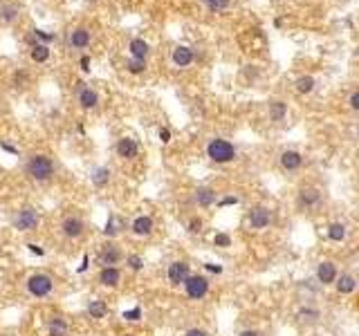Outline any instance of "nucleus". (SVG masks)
Wrapping results in <instances>:
<instances>
[{"instance_id":"obj_1","label":"nucleus","mask_w":359,"mask_h":336,"mask_svg":"<svg viewBox=\"0 0 359 336\" xmlns=\"http://www.w3.org/2000/svg\"><path fill=\"white\" fill-rule=\"evenodd\" d=\"M27 173L36 182H50L54 177V161L45 155H34L27 161Z\"/></svg>"},{"instance_id":"obj_2","label":"nucleus","mask_w":359,"mask_h":336,"mask_svg":"<svg viewBox=\"0 0 359 336\" xmlns=\"http://www.w3.org/2000/svg\"><path fill=\"white\" fill-rule=\"evenodd\" d=\"M207 155L215 164H227V161H231L236 157V148L229 141H224V139H211L207 146Z\"/></svg>"},{"instance_id":"obj_3","label":"nucleus","mask_w":359,"mask_h":336,"mask_svg":"<svg viewBox=\"0 0 359 336\" xmlns=\"http://www.w3.org/2000/svg\"><path fill=\"white\" fill-rule=\"evenodd\" d=\"M52 287H54V282H52V278L45 276V273H34V276L27 280V289H30V294L36 296V298H45L52 291Z\"/></svg>"},{"instance_id":"obj_4","label":"nucleus","mask_w":359,"mask_h":336,"mask_svg":"<svg viewBox=\"0 0 359 336\" xmlns=\"http://www.w3.org/2000/svg\"><path fill=\"white\" fill-rule=\"evenodd\" d=\"M14 227H16L18 231H34V229L38 227V213L32 209V206H25V209H21L16 213Z\"/></svg>"},{"instance_id":"obj_5","label":"nucleus","mask_w":359,"mask_h":336,"mask_svg":"<svg viewBox=\"0 0 359 336\" xmlns=\"http://www.w3.org/2000/svg\"><path fill=\"white\" fill-rule=\"evenodd\" d=\"M184 287H186V294H189V298L193 300H200L207 296L209 291V280L202 276H189L184 280Z\"/></svg>"},{"instance_id":"obj_6","label":"nucleus","mask_w":359,"mask_h":336,"mask_svg":"<svg viewBox=\"0 0 359 336\" xmlns=\"http://www.w3.org/2000/svg\"><path fill=\"white\" fill-rule=\"evenodd\" d=\"M76 99H79V105L83 110H92L99 105V94L94 92L92 88H88L85 83H76Z\"/></svg>"},{"instance_id":"obj_7","label":"nucleus","mask_w":359,"mask_h":336,"mask_svg":"<svg viewBox=\"0 0 359 336\" xmlns=\"http://www.w3.org/2000/svg\"><path fill=\"white\" fill-rule=\"evenodd\" d=\"M193 59H195V52L189 45H178L173 50V54H171V61H173L175 67H189L193 63Z\"/></svg>"},{"instance_id":"obj_8","label":"nucleus","mask_w":359,"mask_h":336,"mask_svg":"<svg viewBox=\"0 0 359 336\" xmlns=\"http://www.w3.org/2000/svg\"><path fill=\"white\" fill-rule=\"evenodd\" d=\"M270 222H272V213L265 206H254L250 211V224L254 229H265L270 227Z\"/></svg>"},{"instance_id":"obj_9","label":"nucleus","mask_w":359,"mask_h":336,"mask_svg":"<svg viewBox=\"0 0 359 336\" xmlns=\"http://www.w3.org/2000/svg\"><path fill=\"white\" fill-rule=\"evenodd\" d=\"M137 152H140V146L133 137H122L117 141V155L124 159H133V157H137Z\"/></svg>"},{"instance_id":"obj_10","label":"nucleus","mask_w":359,"mask_h":336,"mask_svg":"<svg viewBox=\"0 0 359 336\" xmlns=\"http://www.w3.org/2000/svg\"><path fill=\"white\" fill-rule=\"evenodd\" d=\"M61 229H63V235H65V238H79V235L83 233V220L76 218V215H72V218H65L63 224H61Z\"/></svg>"},{"instance_id":"obj_11","label":"nucleus","mask_w":359,"mask_h":336,"mask_svg":"<svg viewBox=\"0 0 359 336\" xmlns=\"http://www.w3.org/2000/svg\"><path fill=\"white\" fill-rule=\"evenodd\" d=\"M70 45L74 47V50H85V47L90 45V30L88 27H76V30H72Z\"/></svg>"},{"instance_id":"obj_12","label":"nucleus","mask_w":359,"mask_h":336,"mask_svg":"<svg viewBox=\"0 0 359 336\" xmlns=\"http://www.w3.org/2000/svg\"><path fill=\"white\" fill-rule=\"evenodd\" d=\"M99 260L103 262L106 267H114L119 260H122V249L117 247V244H106V247L101 249V256H99Z\"/></svg>"},{"instance_id":"obj_13","label":"nucleus","mask_w":359,"mask_h":336,"mask_svg":"<svg viewBox=\"0 0 359 336\" xmlns=\"http://www.w3.org/2000/svg\"><path fill=\"white\" fill-rule=\"evenodd\" d=\"M301 164H303V155L299 150H285L281 152V166L285 171H299Z\"/></svg>"},{"instance_id":"obj_14","label":"nucleus","mask_w":359,"mask_h":336,"mask_svg":"<svg viewBox=\"0 0 359 336\" xmlns=\"http://www.w3.org/2000/svg\"><path fill=\"white\" fill-rule=\"evenodd\" d=\"M186 278H189V265L186 262H173L169 267V280L173 285H184Z\"/></svg>"},{"instance_id":"obj_15","label":"nucleus","mask_w":359,"mask_h":336,"mask_svg":"<svg viewBox=\"0 0 359 336\" xmlns=\"http://www.w3.org/2000/svg\"><path fill=\"white\" fill-rule=\"evenodd\" d=\"M321 202V193L317 189H303L299 193V206L301 209H314Z\"/></svg>"},{"instance_id":"obj_16","label":"nucleus","mask_w":359,"mask_h":336,"mask_svg":"<svg viewBox=\"0 0 359 336\" xmlns=\"http://www.w3.org/2000/svg\"><path fill=\"white\" fill-rule=\"evenodd\" d=\"M317 276H319V280H321L323 285H332V282L337 280V265L330 262V260L321 262L319 269H317Z\"/></svg>"},{"instance_id":"obj_17","label":"nucleus","mask_w":359,"mask_h":336,"mask_svg":"<svg viewBox=\"0 0 359 336\" xmlns=\"http://www.w3.org/2000/svg\"><path fill=\"white\" fill-rule=\"evenodd\" d=\"M119 280H122V271L117 267H103L101 273H99V282L103 287H117Z\"/></svg>"},{"instance_id":"obj_18","label":"nucleus","mask_w":359,"mask_h":336,"mask_svg":"<svg viewBox=\"0 0 359 336\" xmlns=\"http://www.w3.org/2000/svg\"><path fill=\"white\" fill-rule=\"evenodd\" d=\"M128 50H131V59L146 61V56H148V52H151V47H148V43L144 41V38H133V41L128 43Z\"/></svg>"},{"instance_id":"obj_19","label":"nucleus","mask_w":359,"mask_h":336,"mask_svg":"<svg viewBox=\"0 0 359 336\" xmlns=\"http://www.w3.org/2000/svg\"><path fill=\"white\" fill-rule=\"evenodd\" d=\"M18 14H21L18 3H5L3 7H0V23H5V25H12V23L18 18Z\"/></svg>"},{"instance_id":"obj_20","label":"nucleus","mask_w":359,"mask_h":336,"mask_svg":"<svg viewBox=\"0 0 359 336\" xmlns=\"http://www.w3.org/2000/svg\"><path fill=\"white\" fill-rule=\"evenodd\" d=\"M131 229L135 235H148L153 231V220L148 218V215H140V218H135V222H133Z\"/></svg>"},{"instance_id":"obj_21","label":"nucleus","mask_w":359,"mask_h":336,"mask_svg":"<svg viewBox=\"0 0 359 336\" xmlns=\"http://www.w3.org/2000/svg\"><path fill=\"white\" fill-rule=\"evenodd\" d=\"M195 202L207 209V206H211L215 202V191L213 189H198L195 191Z\"/></svg>"},{"instance_id":"obj_22","label":"nucleus","mask_w":359,"mask_h":336,"mask_svg":"<svg viewBox=\"0 0 359 336\" xmlns=\"http://www.w3.org/2000/svg\"><path fill=\"white\" fill-rule=\"evenodd\" d=\"M30 56H32V61H34V63H45V61L50 59V45H43V43H38V45L32 47Z\"/></svg>"},{"instance_id":"obj_23","label":"nucleus","mask_w":359,"mask_h":336,"mask_svg":"<svg viewBox=\"0 0 359 336\" xmlns=\"http://www.w3.org/2000/svg\"><path fill=\"white\" fill-rule=\"evenodd\" d=\"M285 112H287V105L283 103V101H272V103H270V117H272V121H281V119L285 117Z\"/></svg>"},{"instance_id":"obj_24","label":"nucleus","mask_w":359,"mask_h":336,"mask_svg":"<svg viewBox=\"0 0 359 336\" xmlns=\"http://www.w3.org/2000/svg\"><path fill=\"white\" fill-rule=\"evenodd\" d=\"M88 314L92 316V318H103V316L108 314V307L103 300H92L88 305Z\"/></svg>"},{"instance_id":"obj_25","label":"nucleus","mask_w":359,"mask_h":336,"mask_svg":"<svg viewBox=\"0 0 359 336\" xmlns=\"http://www.w3.org/2000/svg\"><path fill=\"white\" fill-rule=\"evenodd\" d=\"M314 85H317V81H314V76H301V79H296V90L303 94L312 92Z\"/></svg>"},{"instance_id":"obj_26","label":"nucleus","mask_w":359,"mask_h":336,"mask_svg":"<svg viewBox=\"0 0 359 336\" xmlns=\"http://www.w3.org/2000/svg\"><path fill=\"white\" fill-rule=\"evenodd\" d=\"M352 289H355V278L352 276H341L337 280V291L339 294H350Z\"/></svg>"},{"instance_id":"obj_27","label":"nucleus","mask_w":359,"mask_h":336,"mask_svg":"<svg viewBox=\"0 0 359 336\" xmlns=\"http://www.w3.org/2000/svg\"><path fill=\"white\" fill-rule=\"evenodd\" d=\"M68 332V323L63 318H54L50 323V336H65Z\"/></svg>"},{"instance_id":"obj_28","label":"nucleus","mask_w":359,"mask_h":336,"mask_svg":"<svg viewBox=\"0 0 359 336\" xmlns=\"http://www.w3.org/2000/svg\"><path fill=\"white\" fill-rule=\"evenodd\" d=\"M108 177H110V171H108L106 166L97 168V171L92 173V184H94V186H103V184H108Z\"/></svg>"},{"instance_id":"obj_29","label":"nucleus","mask_w":359,"mask_h":336,"mask_svg":"<svg viewBox=\"0 0 359 336\" xmlns=\"http://www.w3.org/2000/svg\"><path fill=\"white\" fill-rule=\"evenodd\" d=\"M202 5L209 12H224L229 7V0H202Z\"/></svg>"},{"instance_id":"obj_30","label":"nucleus","mask_w":359,"mask_h":336,"mask_svg":"<svg viewBox=\"0 0 359 336\" xmlns=\"http://www.w3.org/2000/svg\"><path fill=\"white\" fill-rule=\"evenodd\" d=\"M128 72H133V74H142L144 67H146V61H140V59H131L128 61Z\"/></svg>"},{"instance_id":"obj_31","label":"nucleus","mask_w":359,"mask_h":336,"mask_svg":"<svg viewBox=\"0 0 359 336\" xmlns=\"http://www.w3.org/2000/svg\"><path fill=\"white\" fill-rule=\"evenodd\" d=\"M117 227H119V220L117 218H110L108 224H106V229H103V233H106L108 238H110V235H117L119 231H122V229H117Z\"/></svg>"},{"instance_id":"obj_32","label":"nucleus","mask_w":359,"mask_h":336,"mask_svg":"<svg viewBox=\"0 0 359 336\" xmlns=\"http://www.w3.org/2000/svg\"><path fill=\"white\" fill-rule=\"evenodd\" d=\"M34 36H36L38 43H43V45H50V43L54 41V34H47L43 30H34Z\"/></svg>"},{"instance_id":"obj_33","label":"nucleus","mask_w":359,"mask_h":336,"mask_svg":"<svg viewBox=\"0 0 359 336\" xmlns=\"http://www.w3.org/2000/svg\"><path fill=\"white\" fill-rule=\"evenodd\" d=\"M328 235L332 240H341L343 238V227H341V224H332V227H330V231H328Z\"/></svg>"},{"instance_id":"obj_34","label":"nucleus","mask_w":359,"mask_h":336,"mask_svg":"<svg viewBox=\"0 0 359 336\" xmlns=\"http://www.w3.org/2000/svg\"><path fill=\"white\" fill-rule=\"evenodd\" d=\"M128 265H131L133 271H142L144 262H142V258H140V256H128Z\"/></svg>"},{"instance_id":"obj_35","label":"nucleus","mask_w":359,"mask_h":336,"mask_svg":"<svg viewBox=\"0 0 359 336\" xmlns=\"http://www.w3.org/2000/svg\"><path fill=\"white\" fill-rule=\"evenodd\" d=\"M140 316H142L140 307H135V309H131V311H124V318L126 320H140Z\"/></svg>"},{"instance_id":"obj_36","label":"nucleus","mask_w":359,"mask_h":336,"mask_svg":"<svg viewBox=\"0 0 359 336\" xmlns=\"http://www.w3.org/2000/svg\"><path fill=\"white\" fill-rule=\"evenodd\" d=\"M90 63H92V59H90L88 54H83V56H81V61H79L81 72H90Z\"/></svg>"},{"instance_id":"obj_37","label":"nucleus","mask_w":359,"mask_h":336,"mask_svg":"<svg viewBox=\"0 0 359 336\" xmlns=\"http://www.w3.org/2000/svg\"><path fill=\"white\" fill-rule=\"evenodd\" d=\"M215 244H220V247H227V244H229V235L218 233V235H215Z\"/></svg>"},{"instance_id":"obj_38","label":"nucleus","mask_w":359,"mask_h":336,"mask_svg":"<svg viewBox=\"0 0 359 336\" xmlns=\"http://www.w3.org/2000/svg\"><path fill=\"white\" fill-rule=\"evenodd\" d=\"M348 103H350V108H352V110H359V92H352V94H350V101H348Z\"/></svg>"},{"instance_id":"obj_39","label":"nucleus","mask_w":359,"mask_h":336,"mask_svg":"<svg viewBox=\"0 0 359 336\" xmlns=\"http://www.w3.org/2000/svg\"><path fill=\"white\" fill-rule=\"evenodd\" d=\"M27 247H30V251L34 253V256H45V249L38 247V244H27Z\"/></svg>"},{"instance_id":"obj_40","label":"nucleus","mask_w":359,"mask_h":336,"mask_svg":"<svg viewBox=\"0 0 359 336\" xmlns=\"http://www.w3.org/2000/svg\"><path fill=\"white\" fill-rule=\"evenodd\" d=\"M160 139H162L164 143H169V141H171V132L166 130V128H162V130H160Z\"/></svg>"},{"instance_id":"obj_41","label":"nucleus","mask_w":359,"mask_h":336,"mask_svg":"<svg viewBox=\"0 0 359 336\" xmlns=\"http://www.w3.org/2000/svg\"><path fill=\"white\" fill-rule=\"evenodd\" d=\"M0 148H3V150H7V152H14V155H16V152H18L16 148L12 146V143H5V141H0Z\"/></svg>"},{"instance_id":"obj_42","label":"nucleus","mask_w":359,"mask_h":336,"mask_svg":"<svg viewBox=\"0 0 359 336\" xmlns=\"http://www.w3.org/2000/svg\"><path fill=\"white\" fill-rule=\"evenodd\" d=\"M184 336H207V334H204L202 329H189V332H186Z\"/></svg>"},{"instance_id":"obj_43","label":"nucleus","mask_w":359,"mask_h":336,"mask_svg":"<svg viewBox=\"0 0 359 336\" xmlns=\"http://www.w3.org/2000/svg\"><path fill=\"white\" fill-rule=\"evenodd\" d=\"M88 262H90V258H88V256H83V265L79 267V273H83L85 269H88Z\"/></svg>"},{"instance_id":"obj_44","label":"nucleus","mask_w":359,"mask_h":336,"mask_svg":"<svg viewBox=\"0 0 359 336\" xmlns=\"http://www.w3.org/2000/svg\"><path fill=\"white\" fill-rule=\"evenodd\" d=\"M191 231H200V220H193V222H191Z\"/></svg>"},{"instance_id":"obj_45","label":"nucleus","mask_w":359,"mask_h":336,"mask_svg":"<svg viewBox=\"0 0 359 336\" xmlns=\"http://www.w3.org/2000/svg\"><path fill=\"white\" fill-rule=\"evenodd\" d=\"M241 336H258V332H252V329H247V332H243Z\"/></svg>"},{"instance_id":"obj_46","label":"nucleus","mask_w":359,"mask_h":336,"mask_svg":"<svg viewBox=\"0 0 359 336\" xmlns=\"http://www.w3.org/2000/svg\"><path fill=\"white\" fill-rule=\"evenodd\" d=\"M0 251H3V247H0Z\"/></svg>"}]
</instances>
